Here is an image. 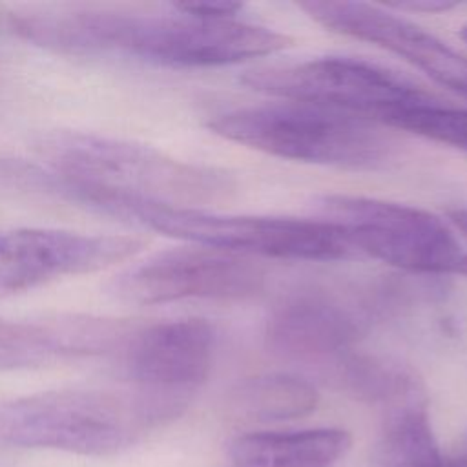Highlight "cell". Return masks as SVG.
Listing matches in <instances>:
<instances>
[{
	"label": "cell",
	"instance_id": "6",
	"mask_svg": "<svg viewBox=\"0 0 467 467\" xmlns=\"http://www.w3.org/2000/svg\"><path fill=\"white\" fill-rule=\"evenodd\" d=\"M319 210L350 250L410 272L467 277L465 248L431 212L345 193L325 195Z\"/></svg>",
	"mask_w": 467,
	"mask_h": 467
},
{
	"label": "cell",
	"instance_id": "15",
	"mask_svg": "<svg viewBox=\"0 0 467 467\" xmlns=\"http://www.w3.org/2000/svg\"><path fill=\"white\" fill-rule=\"evenodd\" d=\"M319 394L305 378L259 374L239 381L228 394L226 409L234 421L274 423L296 420L316 410Z\"/></svg>",
	"mask_w": 467,
	"mask_h": 467
},
{
	"label": "cell",
	"instance_id": "4",
	"mask_svg": "<svg viewBox=\"0 0 467 467\" xmlns=\"http://www.w3.org/2000/svg\"><path fill=\"white\" fill-rule=\"evenodd\" d=\"M35 151L47 168L71 179L175 206L230 190L223 173L97 133L51 131L35 140Z\"/></svg>",
	"mask_w": 467,
	"mask_h": 467
},
{
	"label": "cell",
	"instance_id": "16",
	"mask_svg": "<svg viewBox=\"0 0 467 467\" xmlns=\"http://www.w3.org/2000/svg\"><path fill=\"white\" fill-rule=\"evenodd\" d=\"M379 449L385 467L441 465L443 456L420 392L389 407Z\"/></svg>",
	"mask_w": 467,
	"mask_h": 467
},
{
	"label": "cell",
	"instance_id": "13",
	"mask_svg": "<svg viewBox=\"0 0 467 467\" xmlns=\"http://www.w3.org/2000/svg\"><path fill=\"white\" fill-rule=\"evenodd\" d=\"M359 334V321L337 299L303 292L277 305L265 327L266 347L290 359H319L347 350Z\"/></svg>",
	"mask_w": 467,
	"mask_h": 467
},
{
	"label": "cell",
	"instance_id": "17",
	"mask_svg": "<svg viewBox=\"0 0 467 467\" xmlns=\"http://www.w3.org/2000/svg\"><path fill=\"white\" fill-rule=\"evenodd\" d=\"M378 124L410 131L467 153V109L438 102L398 108L385 113Z\"/></svg>",
	"mask_w": 467,
	"mask_h": 467
},
{
	"label": "cell",
	"instance_id": "3",
	"mask_svg": "<svg viewBox=\"0 0 467 467\" xmlns=\"http://www.w3.org/2000/svg\"><path fill=\"white\" fill-rule=\"evenodd\" d=\"M89 208L133 221L144 228L184 239L192 244L235 255L332 261L352 250L339 232L323 219L219 215L192 206H175L97 186Z\"/></svg>",
	"mask_w": 467,
	"mask_h": 467
},
{
	"label": "cell",
	"instance_id": "2",
	"mask_svg": "<svg viewBox=\"0 0 467 467\" xmlns=\"http://www.w3.org/2000/svg\"><path fill=\"white\" fill-rule=\"evenodd\" d=\"M188 396L133 390L58 389L27 394L0 407V440L26 449L109 456L155 425L177 416Z\"/></svg>",
	"mask_w": 467,
	"mask_h": 467
},
{
	"label": "cell",
	"instance_id": "1",
	"mask_svg": "<svg viewBox=\"0 0 467 467\" xmlns=\"http://www.w3.org/2000/svg\"><path fill=\"white\" fill-rule=\"evenodd\" d=\"M13 29L26 40L69 53H117L173 67H215L277 53L288 35L234 20H204L179 11L133 15L73 11L20 15Z\"/></svg>",
	"mask_w": 467,
	"mask_h": 467
},
{
	"label": "cell",
	"instance_id": "19",
	"mask_svg": "<svg viewBox=\"0 0 467 467\" xmlns=\"http://www.w3.org/2000/svg\"><path fill=\"white\" fill-rule=\"evenodd\" d=\"M458 4L454 2H445V0H409V2H398L390 4L389 7L401 9V11H425V13H438V11H449L456 7Z\"/></svg>",
	"mask_w": 467,
	"mask_h": 467
},
{
	"label": "cell",
	"instance_id": "20",
	"mask_svg": "<svg viewBox=\"0 0 467 467\" xmlns=\"http://www.w3.org/2000/svg\"><path fill=\"white\" fill-rule=\"evenodd\" d=\"M447 217L451 221V224L460 230L463 234V237L467 239V210L465 208H451L447 210Z\"/></svg>",
	"mask_w": 467,
	"mask_h": 467
},
{
	"label": "cell",
	"instance_id": "5",
	"mask_svg": "<svg viewBox=\"0 0 467 467\" xmlns=\"http://www.w3.org/2000/svg\"><path fill=\"white\" fill-rule=\"evenodd\" d=\"M208 128L274 157L339 168H372L392 144L370 120L308 104L283 102L221 113Z\"/></svg>",
	"mask_w": 467,
	"mask_h": 467
},
{
	"label": "cell",
	"instance_id": "10",
	"mask_svg": "<svg viewBox=\"0 0 467 467\" xmlns=\"http://www.w3.org/2000/svg\"><path fill=\"white\" fill-rule=\"evenodd\" d=\"M299 7L323 27L376 44L467 97V57L416 24L363 2L312 0Z\"/></svg>",
	"mask_w": 467,
	"mask_h": 467
},
{
	"label": "cell",
	"instance_id": "14",
	"mask_svg": "<svg viewBox=\"0 0 467 467\" xmlns=\"http://www.w3.org/2000/svg\"><path fill=\"white\" fill-rule=\"evenodd\" d=\"M343 429L250 432L230 443V467H334L350 449Z\"/></svg>",
	"mask_w": 467,
	"mask_h": 467
},
{
	"label": "cell",
	"instance_id": "7",
	"mask_svg": "<svg viewBox=\"0 0 467 467\" xmlns=\"http://www.w3.org/2000/svg\"><path fill=\"white\" fill-rule=\"evenodd\" d=\"M248 88L290 102L317 106L378 122L385 113L436 102L434 95L376 64L327 57L290 66L248 71Z\"/></svg>",
	"mask_w": 467,
	"mask_h": 467
},
{
	"label": "cell",
	"instance_id": "21",
	"mask_svg": "<svg viewBox=\"0 0 467 467\" xmlns=\"http://www.w3.org/2000/svg\"><path fill=\"white\" fill-rule=\"evenodd\" d=\"M441 467H467V451L454 458H443Z\"/></svg>",
	"mask_w": 467,
	"mask_h": 467
},
{
	"label": "cell",
	"instance_id": "8",
	"mask_svg": "<svg viewBox=\"0 0 467 467\" xmlns=\"http://www.w3.org/2000/svg\"><path fill=\"white\" fill-rule=\"evenodd\" d=\"M265 272L250 259L208 246L159 252L120 272L109 292L131 305L184 299H244L263 288Z\"/></svg>",
	"mask_w": 467,
	"mask_h": 467
},
{
	"label": "cell",
	"instance_id": "18",
	"mask_svg": "<svg viewBox=\"0 0 467 467\" xmlns=\"http://www.w3.org/2000/svg\"><path fill=\"white\" fill-rule=\"evenodd\" d=\"M177 11L204 18V20H234L235 15L243 9V4L239 2H186L177 4Z\"/></svg>",
	"mask_w": 467,
	"mask_h": 467
},
{
	"label": "cell",
	"instance_id": "11",
	"mask_svg": "<svg viewBox=\"0 0 467 467\" xmlns=\"http://www.w3.org/2000/svg\"><path fill=\"white\" fill-rule=\"evenodd\" d=\"M119 348L135 387L188 396L212 368L215 332L199 317L161 321L131 330Z\"/></svg>",
	"mask_w": 467,
	"mask_h": 467
},
{
	"label": "cell",
	"instance_id": "9",
	"mask_svg": "<svg viewBox=\"0 0 467 467\" xmlns=\"http://www.w3.org/2000/svg\"><path fill=\"white\" fill-rule=\"evenodd\" d=\"M142 248L144 241L131 235H89L57 228L0 230V297L109 268Z\"/></svg>",
	"mask_w": 467,
	"mask_h": 467
},
{
	"label": "cell",
	"instance_id": "12",
	"mask_svg": "<svg viewBox=\"0 0 467 467\" xmlns=\"http://www.w3.org/2000/svg\"><path fill=\"white\" fill-rule=\"evenodd\" d=\"M131 330L120 319L66 314L42 319L0 317V370L38 368L119 348Z\"/></svg>",
	"mask_w": 467,
	"mask_h": 467
},
{
	"label": "cell",
	"instance_id": "22",
	"mask_svg": "<svg viewBox=\"0 0 467 467\" xmlns=\"http://www.w3.org/2000/svg\"><path fill=\"white\" fill-rule=\"evenodd\" d=\"M460 35H462V38L467 42V26H463L462 27V31H460Z\"/></svg>",
	"mask_w": 467,
	"mask_h": 467
}]
</instances>
